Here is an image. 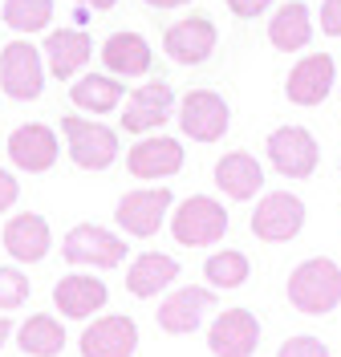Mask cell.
Here are the masks:
<instances>
[{
    "label": "cell",
    "instance_id": "obj_21",
    "mask_svg": "<svg viewBox=\"0 0 341 357\" xmlns=\"http://www.w3.org/2000/svg\"><path fill=\"white\" fill-rule=\"evenodd\" d=\"M211 305H215L211 289H179L159 305V325L167 333H191V329H199V321Z\"/></svg>",
    "mask_w": 341,
    "mask_h": 357
},
{
    "label": "cell",
    "instance_id": "obj_28",
    "mask_svg": "<svg viewBox=\"0 0 341 357\" xmlns=\"http://www.w3.org/2000/svg\"><path fill=\"white\" fill-rule=\"evenodd\" d=\"M248 256L244 252H215V256H207L204 264V276L207 284H215V289H240L244 280H248Z\"/></svg>",
    "mask_w": 341,
    "mask_h": 357
},
{
    "label": "cell",
    "instance_id": "obj_3",
    "mask_svg": "<svg viewBox=\"0 0 341 357\" xmlns=\"http://www.w3.org/2000/svg\"><path fill=\"white\" fill-rule=\"evenodd\" d=\"M61 134L69 142V158L82 171H106L118 158V134L102 122H86V118L69 114V118H61Z\"/></svg>",
    "mask_w": 341,
    "mask_h": 357
},
{
    "label": "cell",
    "instance_id": "obj_18",
    "mask_svg": "<svg viewBox=\"0 0 341 357\" xmlns=\"http://www.w3.org/2000/svg\"><path fill=\"white\" fill-rule=\"evenodd\" d=\"M110 301L106 284L98 276H86V272H73V276H61L57 289H53V305L61 309V317L69 321H86L90 312H98Z\"/></svg>",
    "mask_w": 341,
    "mask_h": 357
},
{
    "label": "cell",
    "instance_id": "obj_4",
    "mask_svg": "<svg viewBox=\"0 0 341 357\" xmlns=\"http://www.w3.org/2000/svg\"><path fill=\"white\" fill-rule=\"evenodd\" d=\"M305 227V203L289 195V191H268L264 199L256 203V215H252V236L264 240V244H289L301 236Z\"/></svg>",
    "mask_w": 341,
    "mask_h": 357
},
{
    "label": "cell",
    "instance_id": "obj_16",
    "mask_svg": "<svg viewBox=\"0 0 341 357\" xmlns=\"http://www.w3.org/2000/svg\"><path fill=\"white\" fill-rule=\"evenodd\" d=\"M138 349V325L130 317H102L82 333V357H130Z\"/></svg>",
    "mask_w": 341,
    "mask_h": 357
},
{
    "label": "cell",
    "instance_id": "obj_15",
    "mask_svg": "<svg viewBox=\"0 0 341 357\" xmlns=\"http://www.w3.org/2000/svg\"><path fill=\"white\" fill-rule=\"evenodd\" d=\"M175 106V89L167 82H146L142 89H135L126 98V110H122V130L130 134H146L167 122V114Z\"/></svg>",
    "mask_w": 341,
    "mask_h": 357
},
{
    "label": "cell",
    "instance_id": "obj_30",
    "mask_svg": "<svg viewBox=\"0 0 341 357\" xmlns=\"http://www.w3.org/2000/svg\"><path fill=\"white\" fill-rule=\"evenodd\" d=\"M276 357H329V349L321 345L317 337H289V341L276 349Z\"/></svg>",
    "mask_w": 341,
    "mask_h": 357
},
{
    "label": "cell",
    "instance_id": "obj_19",
    "mask_svg": "<svg viewBox=\"0 0 341 357\" xmlns=\"http://www.w3.org/2000/svg\"><path fill=\"white\" fill-rule=\"evenodd\" d=\"M49 244H53L49 223L41 220V215H33V211H21V215H13V220L4 223V252H8L13 260H21V264L45 260Z\"/></svg>",
    "mask_w": 341,
    "mask_h": 357
},
{
    "label": "cell",
    "instance_id": "obj_23",
    "mask_svg": "<svg viewBox=\"0 0 341 357\" xmlns=\"http://www.w3.org/2000/svg\"><path fill=\"white\" fill-rule=\"evenodd\" d=\"M215 183L227 199H252L260 187H264V171L248 151H232L215 162Z\"/></svg>",
    "mask_w": 341,
    "mask_h": 357
},
{
    "label": "cell",
    "instance_id": "obj_10",
    "mask_svg": "<svg viewBox=\"0 0 341 357\" xmlns=\"http://www.w3.org/2000/svg\"><path fill=\"white\" fill-rule=\"evenodd\" d=\"M207 345L215 357H252L260 345V321L248 309H227L207 329Z\"/></svg>",
    "mask_w": 341,
    "mask_h": 357
},
{
    "label": "cell",
    "instance_id": "obj_6",
    "mask_svg": "<svg viewBox=\"0 0 341 357\" xmlns=\"http://www.w3.org/2000/svg\"><path fill=\"white\" fill-rule=\"evenodd\" d=\"M321 146L305 126H280L268 134V162L285 178H309L317 171Z\"/></svg>",
    "mask_w": 341,
    "mask_h": 357
},
{
    "label": "cell",
    "instance_id": "obj_26",
    "mask_svg": "<svg viewBox=\"0 0 341 357\" xmlns=\"http://www.w3.org/2000/svg\"><path fill=\"white\" fill-rule=\"evenodd\" d=\"M17 341H21L24 354H33V357H57L66 349V329H61L57 317L37 312V317H29L21 329H17Z\"/></svg>",
    "mask_w": 341,
    "mask_h": 357
},
{
    "label": "cell",
    "instance_id": "obj_27",
    "mask_svg": "<svg viewBox=\"0 0 341 357\" xmlns=\"http://www.w3.org/2000/svg\"><path fill=\"white\" fill-rule=\"evenodd\" d=\"M0 17L17 33H41L53 21V0H4Z\"/></svg>",
    "mask_w": 341,
    "mask_h": 357
},
{
    "label": "cell",
    "instance_id": "obj_8",
    "mask_svg": "<svg viewBox=\"0 0 341 357\" xmlns=\"http://www.w3.org/2000/svg\"><path fill=\"white\" fill-rule=\"evenodd\" d=\"M227 122H232V110H227V102L215 89H191L179 102V126H183V134L195 138V142H215V138H224Z\"/></svg>",
    "mask_w": 341,
    "mask_h": 357
},
{
    "label": "cell",
    "instance_id": "obj_17",
    "mask_svg": "<svg viewBox=\"0 0 341 357\" xmlns=\"http://www.w3.org/2000/svg\"><path fill=\"white\" fill-rule=\"evenodd\" d=\"M90 53H93V41L86 29H57V33L45 37V49H41L49 73L61 77V82H69L77 69H86Z\"/></svg>",
    "mask_w": 341,
    "mask_h": 357
},
{
    "label": "cell",
    "instance_id": "obj_29",
    "mask_svg": "<svg viewBox=\"0 0 341 357\" xmlns=\"http://www.w3.org/2000/svg\"><path fill=\"white\" fill-rule=\"evenodd\" d=\"M29 296V276L21 268H0V309H17Z\"/></svg>",
    "mask_w": 341,
    "mask_h": 357
},
{
    "label": "cell",
    "instance_id": "obj_13",
    "mask_svg": "<svg viewBox=\"0 0 341 357\" xmlns=\"http://www.w3.org/2000/svg\"><path fill=\"white\" fill-rule=\"evenodd\" d=\"M126 167H130V175L135 178H171L183 171V142L179 138H142L130 146V155H126Z\"/></svg>",
    "mask_w": 341,
    "mask_h": 357
},
{
    "label": "cell",
    "instance_id": "obj_5",
    "mask_svg": "<svg viewBox=\"0 0 341 357\" xmlns=\"http://www.w3.org/2000/svg\"><path fill=\"white\" fill-rule=\"evenodd\" d=\"M41 86H45L41 53L29 41H8L0 49V89L17 102H33L41 98Z\"/></svg>",
    "mask_w": 341,
    "mask_h": 357
},
{
    "label": "cell",
    "instance_id": "obj_22",
    "mask_svg": "<svg viewBox=\"0 0 341 357\" xmlns=\"http://www.w3.org/2000/svg\"><path fill=\"white\" fill-rule=\"evenodd\" d=\"M268 41H273V49H280V53H301L305 45L313 41L309 4H301V0L280 4L273 13V21H268Z\"/></svg>",
    "mask_w": 341,
    "mask_h": 357
},
{
    "label": "cell",
    "instance_id": "obj_32",
    "mask_svg": "<svg viewBox=\"0 0 341 357\" xmlns=\"http://www.w3.org/2000/svg\"><path fill=\"white\" fill-rule=\"evenodd\" d=\"M268 4H273V0H227V8H232L240 21H252V17H260Z\"/></svg>",
    "mask_w": 341,
    "mask_h": 357
},
{
    "label": "cell",
    "instance_id": "obj_1",
    "mask_svg": "<svg viewBox=\"0 0 341 357\" xmlns=\"http://www.w3.org/2000/svg\"><path fill=\"white\" fill-rule=\"evenodd\" d=\"M289 301L305 317H325L341 305V268L329 256H313L293 268L289 276Z\"/></svg>",
    "mask_w": 341,
    "mask_h": 357
},
{
    "label": "cell",
    "instance_id": "obj_7",
    "mask_svg": "<svg viewBox=\"0 0 341 357\" xmlns=\"http://www.w3.org/2000/svg\"><path fill=\"white\" fill-rule=\"evenodd\" d=\"M61 256L69 264H93V268H118L126 260V240L114 236L98 223H77L61 244Z\"/></svg>",
    "mask_w": 341,
    "mask_h": 357
},
{
    "label": "cell",
    "instance_id": "obj_24",
    "mask_svg": "<svg viewBox=\"0 0 341 357\" xmlns=\"http://www.w3.org/2000/svg\"><path fill=\"white\" fill-rule=\"evenodd\" d=\"M122 82L114 77V73H86V77H77L73 89H69V102L77 106V110H90V114H110L118 102H122Z\"/></svg>",
    "mask_w": 341,
    "mask_h": 357
},
{
    "label": "cell",
    "instance_id": "obj_9",
    "mask_svg": "<svg viewBox=\"0 0 341 357\" xmlns=\"http://www.w3.org/2000/svg\"><path fill=\"white\" fill-rule=\"evenodd\" d=\"M171 191L167 187H142V191H130V195H122L118 203V211H114V220L118 227L126 231V236H155L167 220V211H171Z\"/></svg>",
    "mask_w": 341,
    "mask_h": 357
},
{
    "label": "cell",
    "instance_id": "obj_36",
    "mask_svg": "<svg viewBox=\"0 0 341 357\" xmlns=\"http://www.w3.org/2000/svg\"><path fill=\"white\" fill-rule=\"evenodd\" d=\"M13 329H17L13 321H0V349H4V341H8V333H13Z\"/></svg>",
    "mask_w": 341,
    "mask_h": 357
},
{
    "label": "cell",
    "instance_id": "obj_20",
    "mask_svg": "<svg viewBox=\"0 0 341 357\" xmlns=\"http://www.w3.org/2000/svg\"><path fill=\"white\" fill-rule=\"evenodd\" d=\"M151 61H155V53H151L146 37L130 33V29L106 37V45H102V66L110 69L114 77H142L151 69Z\"/></svg>",
    "mask_w": 341,
    "mask_h": 357
},
{
    "label": "cell",
    "instance_id": "obj_33",
    "mask_svg": "<svg viewBox=\"0 0 341 357\" xmlns=\"http://www.w3.org/2000/svg\"><path fill=\"white\" fill-rule=\"evenodd\" d=\"M21 195V187H17V178L8 175V171H0V211H8L13 203Z\"/></svg>",
    "mask_w": 341,
    "mask_h": 357
},
{
    "label": "cell",
    "instance_id": "obj_25",
    "mask_svg": "<svg viewBox=\"0 0 341 357\" xmlns=\"http://www.w3.org/2000/svg\"><path fill=\"white\" fill-rule=\"evenodd\" d=\"M175 276H179V264L171 256L142 252L135 264H130V272H126V289L135 292V296H159V289H167Z\"/></svg>",
    "mask_w": 341,
    "mask_h": 357
},
{
    "label": "cell",
    "instance_id": "obj_11",
    "mask_svg": "<svg viewBox=\"0 0 341 357\" xmlns=\"http://www.w3.org/2000/svg\"><path fill=\"white\" fill-rule=\"evenodd\" d=\"M333 77H338L333 57L329 53H309L293 66L289 82H285V93H289L293 106H321L333 89Z\"/></svg>",
    "mask_w": 341,
    "mask_h": 357
},
{
    "label": "cell",
    "instance_id": "obj_12",
    "mask_svg": "<svg viewBox=\"0 0 341 357\" xmlns=\"http://www.w3.org/2000/svg\"><path fill=\"white\" fill-rule=\"evenodd\" d=\"M215 49V24L207 17H183L162 33V53L179 66H199Z\"/></svg>",
    "mask_w": 341,
    "mask_h": 357
},
{
    "label": "cell",
    "instance_id": "obj_35",
    "mask_svg": "<svg viewBox=\"0 0 341 357\" xmlns=\"http://www.w3.org/2000/svg\"><path fill=\"white\" fill-rule=\"evenodd\" d=\"M151 8H179V4H191V0H146Z\"/></svg>",
    "mask_w": 341,
    "mask_h": 357
},
{
    "label": "cell",
    "instance_id": "obj_31",
    "mask_svg": "<svg viewBox=\"0 0 341 357\" xmlns=\"http://www.w3.org/2000/svg\"><path fill=\"white\" fill-rule=\"evenodd\" d=\"M321 33L341 37V0H325L321 4Z\"/></svg>",
    "mask_w": 341,
    "mask_h": 357
},
{
    "label": "cell",
    "instance_id": "obj_14",
    "mask_svg": "<svg viewBox=\"0 0 341 357\" xmlns=\"http://www.w3.org/2000/svg\"><path fill=\"white\" fill-rule=\"evenodd\" d=\"M57 134L49 130L45 122H29V126H17V130L8 134V158L29 171V175H37V171H49L53 162H57Z\"/></svg>",
    "mask_w": 341,
    "mask_h": 357
},
{
    "label": "cell",
    "instance_id": "obj_34",
    "mask_svg": "<svg viewBox=\"0 0 341 357\" xmlns=\"http://www.w3.org/2000/svg\"><path fill=\"white\" fill-rule=\"evenodd\" d=\"M77 4H86V8H93V13H106V8L118 4V0H77Z\"/></svg>",
    "mask_w": 341,
    "mask_h": 357
},
{
    "label": "cell",
    "instance_id": "obj_2",
    "mask_svg": "<svg viewBox=\"0 0 341 357\" xmlns=\"http://www.w3.org/2000/svg\"><path fill=\"white\" fill-rule=\"evenodd\" d=\"M224 231H227L224 203L207 199V195L183 199L175 207V215H171V236L183 248H207V244H215V240H224Z\"/></svg>",
    "mask_w": 341,
    "mask_h": 357
}]
</instances>
